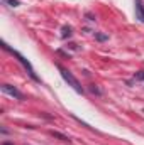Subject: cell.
Here are the masks:
<instances>
[{
	"mask_svg": "<svg viewBox=\"0 0 144 145\" xmlns=\"http://www.w3.org/2000/svg\"><path fill=\"white\" fill-rule=\"evenodd\" d=\"M97 39L98 40H107V36L105 34H97Z\"/></svg>",
	"mask_w": 144,
	"mask_h": 145,
	"instance_id": "10",
	"label": "cell"
},
{
	"mask_svg": "<svg viewBox=\"0 0 144 145\" xmlns=\"http://www.w3.org/2000/svg\"><path fill=\"white\" fill-rule=\"evenodd\" d=\"M58 69H59V72H61L63 79L68 83V86H71V88L75 89V91H76V93L83 95V91H85V89H83V86L80 84V81H78V79H76V78H75V76L71 74V71H68L66 68H63V66H59V64H58Z\"/></svg>",
	"mask_w": 144,
	"mask_h": 145,
	"instance_id": "2",
	"label": "cell"
},
{
	"mask_svg": "<svg viewBox=\"0 0 144 145\" xmlns=\"http://www.w3.org/2000/svg\"><path fill=\"white\" fill-rule=\"evenodd\" d=\"M71 34H73V32H71V27H66V25H65V27H63V34H61V36L66 39V37H70Z\"/></svg>",
	"mask_w": 144,
	"mask_h": 145,
	"instance_id": "5",
	"label": "cell"
},
{
	"mask_svg": "<svg viewBox=\"0 0 144 145\" xmlns=\"http://www.w3.org/2000/svg\"><path fill=\"white\" fill-rule=\"evenodd\" d=\"M2 145H12V144H10V142H3Z\"/></svg>",
	"mask_w": 144,
	"mask_h": 145,
	"instance_id": "11",
	"label": "cell"
},
{
	"mask_svg": "<svg viewBox=\"0 0 144 145\" xmlns=\"http://www.w3.org/2000/svg\"><path fill=\"white\" fill-rule=\"evenodd\" d=\"M90 91H92V93H97V95H102V91H100L98 88H95V86H90Z\"/></svg>",
	"mask_w": 144,
	"mask_h": 145,
	"instance_id": "9",
	"label": "cell"
},
{
	"mask_svg": "<svg viewBox=\"0 0 144 145\" xmlns=\"http://www.w3.org/2000/svg\"><path fill=\"white\" fill-rule=\"evenodd\" d=\"M136 17L144 22V3L143 0H136Z\"/></svg>",
	"mask_w": 144,
	"mask_h": 145,
	"instance_id": "4",
	"label": "cell"
},
{
	"mask_svg": "<svg viewBox=\"0 0 144 145\" xmlns=\"http://www.w3.org/2000/svg\"><path fill=\"white\" fill-rule=\"evenodd\" d=\"M3 2H5L7 5H10V7H19V5H20L19 0H3Z\"/></svg>",
	"mask_w": 144,
	"mask_h": 145,
	"instance_id": "6",
	"label": "cell"
},
{
	"mask_svg": "<svg viewBox=\"0 0 144 145\" xmlns=\"http://www.w3.org/2000/svg\"><path fill=\"white\" fill-rule=\"evenodd\" d=\"M2 91H3L5 95H10V96L17 98V100H22V98H24V95H22L15 86H10V84H2Z\"/></svg>",
	"mask_w": 144,
	"mask_h": 145,
	"instance_id": "3",
	"label": "cell"
},
{
	"mask_svg": "<svg viewBox=\"0 0 144 145\" xmlns=\"http://www.w3.org/2000/svg\"><path fill=\"white\" fill-rule=\"evenodd\" d=\"M51 135H54V137H58V138H61V140L68 142V137H65V135H61V133H58V132H51Z\"/></svg>",
	"mask_w": 144,
	"mask_h": 145,
	"instance_id": "7",
	"label": "cell"
},
{
	"mask_svg": "<svg viewBox=\"0 0 144 145\" xmlns=\"http://www.w3.org/2000/svg\"><path fill=\"white\" fill-rule=\"evenodd\" d=\"M2 47H3V49H5L7 52H10V54H12V56H14V57H15V59H17V61H19V63H20V64L24 66V69L27 71V74H29V76H31V78H32L34 81H37V83L41 81V79L37 78V74H36V71H34V68H32V64H31V63H29V61H27V59H26V57H24V56H22V54H20L19 51L12 49V47H10V46H9L7 42H2Z\"/></svg>",
	"mask_w": 144,
	"mask_h": 145,
	"instance_id": "1",
	"label": "cell"
},
{
	"mask_svg": "<svg viewBox=\"0 0 144 145\" xmlns=\"http://www.w3.org/2000/svg\"><path fill=\"white\" fill-rule=\"evenodd\" d=\"M134 78H136V79H141V81H144V71H137L136 74H134Z\"/></svg>",
	"mask_w": 144,
	"mask_h": 145,
	"instance_id": "8",
	"label": "cell"
}]
</instances>
